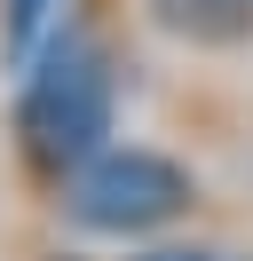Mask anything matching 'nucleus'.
<instances>
[{
	"mask_svg": "<svg viewBox=\"0 0 253 261\" xmlns=\"http://www.w3.org/2000/svg\"><path fill=\"white\" fill-rule=\"evenodd\" d=\"M63 190V214H71L79 229H95V238H150V229L182 222L190 206H198V182H190V166H174L166 150H95V159H79L71 174L56 182Z\"/></svg>",
	"mask_w": 253,
	"mask_h": 261,
	"instance_id": "obj_2",
	"label": "nucleus"
},
{
	"mask_svg": "<svg viewBox=\"0 0 253 261\" xmlns=\"http://www.w3.org/2000/svg\"><path fill=\"white\" fill-rule=\"evenodd\" d=\"M47 16H56V0H8V24H0V40H8V56H16V64L40 48Z\"/></svg>",
	"mask_w": 253,
	"mask_h": 261,
	"instance_id": "obj_4",
	"label": "nucleus"
},
{
	"mask_svg": "<svg viewBox=\"0 0 253 261\" xmlns=\"http://www.w3.org/2000/svg\"><path fill=\"white\" fill-rule=\"evenodd\" d=\"M142 261H237V253H214V245H158V253H142Z\"/></svg>",
	"mask_w": 253,
	"mask_h": 261,
	"instance_id": "obj_5",
	"label": "nucleus"
},
{
	"mask_svg": "<svg viewBox=\"0 0 253 261\" xmlns=\"http://www.w3.org/2000/svg\"><path fill=\"white\" fill-rule=\"evenodd\" d=\"M158 24H174V32H198V40H237L245 24L214 16V8H237V16H253V0H150Z\"/></svg>",
	"mask_w": 253,
	"mask_h": 261,
	"instance_id": "obj_3",
	"label": "nucleus"
},
{
	"mask_svg": "<svg viewBox=\"0 0 253 261\" xmlns=\"http://www.w3.org/2000/svg\"><path fill=\"white\" fill-rule=\"evenodd\" d=\"M32 80L16 95V150L40 182H63L111 143V64L87 32H56L24 56Z\"/></svg>",
	"mask_w": 253,
	"mask_h": 261,
	"instance_id": "obj_1",
	"label": "nucleus"
}]
</instances>
